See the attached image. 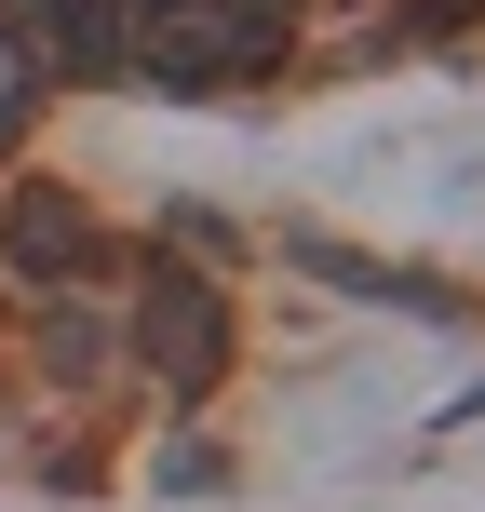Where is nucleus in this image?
Returning <instances> with one entry per match:
<instances>
[{
  "instance_id": "obj_1",
  "label": "nucleus",
  "mask_w": 485,
  "mask_h": 512,
  "mask_svg": "<svg viewBox=\"0 0 485 512\" xmlns=\"http://www.w3.org/2000/svg\"><path fill=\"white\" fill-rule=\"evenodd\" d=\"M122 351L149 364L176 405H203V391L230 378V297H216L203 270H176V256H162V270L122 297Z\"/></svg>"
},
{
  "instance_id": "obj_2",
  "label": "nucleus",
  "mask_w": 485,
  "mask_h": 512,
  "mask_svg": "<svg viewBox=\"0 0 485 512\" xmlns=\"http://www.w3.org/2000/svg\"><path fill=\"white\" fill-rule=\"evenodd\" d=\"M0 256H14V283H41V297H68V283H95L108 230H95V203H81V189L27 176L14 203H0Z\"/></svg>"
},
{
  "instance_id": "obj_3",
  "label": "nucleus",
  "mask_w": 485,
  "mask_h": 512,
  "mask_svg": "<svg viewBox=\"0 0 485 512\" xmlns=\"http://www.w3.org/2000/svg\"><path fill=\"white\" fill-rule=\"evenodd\" d=\"M41 81H135V0H14Z\"/></svg>"
},
{
  "instance_id": "obj_4",
  "label": "nucleus",
  "mask_w": 485,
  "mask_h": 512,
  "mask_svg": "<svg viewBox=\"0 0 485 512\" xmlns=\"http://www.w3.org/2000/svg\"><path fill=\"white\" fill-rule=\"evenodd\" d=\"M108 364H122V297H95V283L41 297V378L54 391H95Z\"/></svg>"
},
{
  "instance_id": "obj_5",
  "label": "nucleus",
  "mask_w": 485,
  "mask_h": 512,
  "mask_svg": "<svg viewBox=\"0 0 485 512\" xmlns=\"http://www.w3.org/2000/svg\"><path fill=\"white\" fill-rule=\"evenodd\" d=\"M27 122H41V54H27V27L0 14V149H14Z\"/></svg>"
}]
</instances>
